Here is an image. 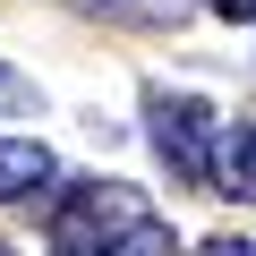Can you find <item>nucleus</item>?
Here are the masks:
<instances>
[{"label": "nucleus", "mask_w": 256, "mask_h": 256, "mask_svg": "<svg viewBox=\"0 0 256 256\" xmlns=\"http://www.w3.org/2000/svg\"><path fill=\"white\" fill-rule=\"evenodd\" d=\"M154 205L128 188V180H77L52 214V256H111L128 230H137Z\"/></svg>", "instance_id": "1"}, {"label": "nucleus", "mask_w": 256, "mask_h": 256, "mask_svg": "<svg viewBox=\"0 0 256 256\" xmlns=\"http://www.w3.org/2000/svg\"><path fill=\"white\" fill-rule=\"evenodd\" d=\"M154 146L188 188H214V111L196 94H154Z\"/></svg>", "instance_id": "2"}, {"label": "nucleus", "mask_w": 256, "mask_h": 256, "mask_svg": "<svg viewBox=\"0 0 256 256\" xmlns=\"http://www.w3.org/2000/svg\"><path fill=\"white\" fill-rule=\"evenodd\" d=\"M52 154L34 146V137H0V205H18V196H34V188H52Z\"/></svg>", "instance_id": "3"}, {"label": "nucleus", "mask_w": 256, "mask_h": 256, "mask_svg": "<svg viewBox=\"0 0 256 256\" xmlns=\"http://www.w3.org/2000/svg\"><path fill=\"white\" fill-rule=\"evenodd\" d=\"M214 188L256 205V128H230V137H222V154H214Z\"/></svg>", "instance_id": "4"}, {"label": "nucleus", "mask_w": 256, "mask_h": 256, "mask_svg": "<svg viewBox=\"0 0 256 256\" xmlns=\"http://www.w3.org/2000/svg\"><path fill=\"white\" fill-rule=\"evenodd\" d=\"M94 18H120V26H180V0H77Z\"/></svg>", "instance_id": "5"}, {"label": "nucleus", "mask_w": 256, "mask_h": 256, "mask_svg": "<svg viewBox=\"0 0 256 256\" xmlns=\"http://www.w3.org/2000/svg\"><path fill=\"white\" fill-rule=\"evenodd\" d=\"M0 111H34V86H26V77H9V68H0Z\"/></svg>", "instance_id": "6"}, {"label": "nucleus", "mask_w": 256, "mask_h": 256, "mask_svg": "<svg viewBox=\"0 0 256 256\" xmlns=\"http://www.w3.org/2000/svg\"><path fill=\"white\" fill-rule=\"evenodd\" d=\"M196 256H256V239H205Z\"/></svg>", "instance_id": "7"}, {"label": "nucleus", "mask_w": 256, "mask_h": 256, "mask_svg": "<svg viewBox=\"0 0 256 256\" xmlns=\"http://www.w3.org/2000/svg\"><path fill=\"white\" fill-rule=\"evenodd\" d=\"M205 9H214V18H230V26H239V18H256V0H205Z\"/></svg>", "instance_id": "8"}, {"label": "nucleus", "mask_w": 256, "mask_h": 256, "mask_svg": "<svg viewBox=\"0 0 256 256\" xmlns=\"http://www.w3.org/2000/svg\"><path fill=\"white\" fill-rule=\"evenodd\" d=\"M0 256H9V248H0Z\"/></svg>", "instance_id": "9"}]
</instances>
